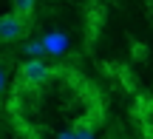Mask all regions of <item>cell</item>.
Instances as JSON below:
<instances>
[{
  "label": "cell",
  "mask_w": 153,
  "mask_h": 139,
  "mask_svg": "<svg viewBox=\"0 0 153 139\" xmlns=\"http://www.w3.org/2000/svg\"><path fill=\"white\" fill-rule=\"evenodd\" d=\"M23 54H28V60H40V57L45 54V48H43L40 40H28V43L23 45Z\"/></svg>",
  "instance_id": "4"
},
{
  "label": "cell",
  "mask_w": 153,
  "mask_h": 139,
  "mask_svg": "<svg viewBox=\"0 0 153 139\" xmlns=\"http://www.w3.org/2000/svg\"><path fill=\"white\" fill-rule=\"evenodd\" d=\"M6 88V71H3V65H0V91Z\"/></svg>",
  "instance_id": "8"
},
{
  "label": "cell",
  "mask_w": 153,
  "mask_h": 139,
  "mask_svg": "<svg viewBox=\"0 0 153 139\" xmlns=\"http://www.w3.org/2000/svg\"><path fill=\"white\" fill-rule=\"evenodd\" d=\"M20 77H23L26 85H43L45 80L51 77V68L45 65L43 60H28L26 65L20 68Z\"/></svg>",
  "instance_id": "2"
},
{
  "label": "cell",
  "mask_w": 153,
  "mask_h": 139,
  "mask_svg": "<svg viewBox=\"0 0 153 139\" xmlns=\"http://www.w3.org/2000/svg\"><path fill=\"white\" fill-rule=\"evenodd\" d=\"M74 139H97L94 136V128L88 122H82V125H76L74 128Z\"/></svg>",
  "instance_id": "5"
},
{
  "label": "cell",
  "mask_w": 153,
  "mask_h": 139,
  "mask_svg": "<svg viewBox=\"0 0 153 139\" xmlns=\"http://www.w3.org/2000/svg\"><path fill=\"white\" fill-rule=\"evenodd\" d=\"M23 31H26V20H23L17 11L0 17V40H6V43H9V40H17Z\"/></svg>",
  "instance_id": "3"
},
{
  "label": "cell",
  "mask_w": 153,
  "mask_h": 139,
  "mask_svg": "<svg viewBox=\"0 0 153 139\" xmlns=\"http://www.w3.org/2000/svg\"><path fill=\"white\" fill-rule=\"evenodd\" d=\"M57 139H74V131H62V134H57Z\"/></svg>",
  "instance_id": "7"
},
{
  "label": "cell",
  "mask_w": 153,
  "mask_h": 139,
  "mask_svg": "<svg viewBox=\"0 0 153 139\" xmlns=\"http://www.w3.org/2000/svg\"><path fill=\"white\" fill-rule=\"evenodd\" d=\"M14 9H17V14H20V17H26V14H31L34 0H14Z\"/></svg>",
  "instance_id": "6"
},
{
  "label": "cell",
  "mask_w": 153,
  "mask_h": 139,
  "mask_svg": "<svg viewBox=\"0 0 153 139\" xmlns=\"http://www.w3.org/2000/svg\"><path fill=\"white\" fill-rule=\"evenodd\" d=\"M40 43H43V48H45V54H48V57H62L68 51V45H71V40H68L65 31L54 28V31H45L43 37H40Z\"/></svg>",
  "instance_id": "1"
}]
</instances>
